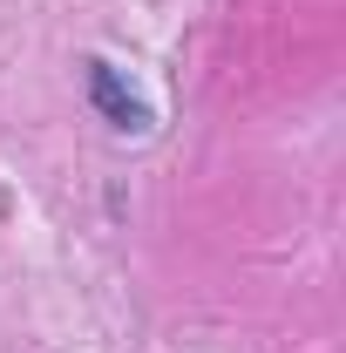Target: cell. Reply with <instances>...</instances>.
I'll return each instance as SVG.
<instances>
[{
  "instance_id": "1",
  "label": "cell",
  "mask_w": 346,
  "mask_h": 353,
  "mask_svg": "<svg viewBox=\"0 0 346 353\" xmlns=\"http://www.w3.org/2000/svg\"><path fill=\"white\" fill-rule=\"evenodd\" d=\"M88 95H95V109L116 123V130H150V109H143V95L116 82V68L109 61H88Z\"/></svg>"
}]
</instances>
